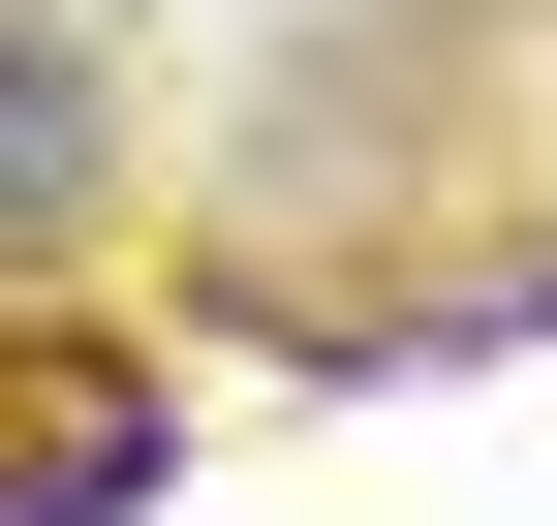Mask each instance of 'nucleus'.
I'll return each mask as SVG.
<instances>
[{
	"label": "nucleus",
	"instance_id": "obj_1",
	"mask_svg": "<svg viewBox=\"0 0 557 526\" xmlns=\"http://www.w3.org/2000/svg\"><path fill=\"white\" fill-rule=\"evenodd\" d=\"M94 186H124L94 32H62V0H0V248H94Z\"/></svg>",
	"mask_w": 557,
	"mask_h": 526
},
{
	"label": "nucleus",
	"instance_id": "obj_2",
	"mask_svg": "<svg viewBox=\"0 0 557 526\" xmlns=\"http://www.w3.org/2000/svg\"><path fill=\"white\" fill-rule=\"evenodd\" d=\"M156 496V403H124V372H62L32 434H0V526H124Z\"/></svg>",
	"mask_w": 557,
	"mask_h": 526
}]
</instances>
